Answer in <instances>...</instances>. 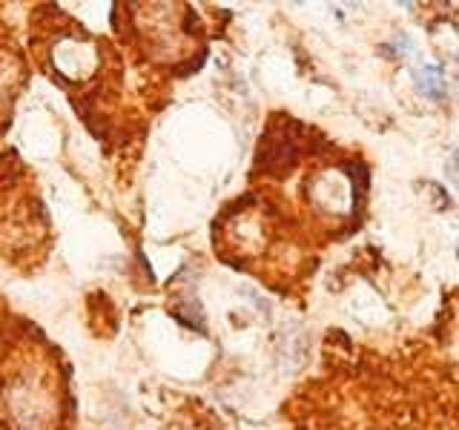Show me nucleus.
<instances>
[{
	"instance_id": "1",
	"label": "nucleus",
	"mask_w": 459,
	"mask_h": 430,
	"mask_svg": "<svg viewBox=\"0 0 459 430\" xmlns=\"http://www.w3.org/2000/svg\"><path fill=\"white\" fill-rule=\"evenodd\" d=\"M419 89H422V95L427 98H442L445 95V81H442V69L439 67H425L419 75Z\"/></svg>"
}]
</instances>
